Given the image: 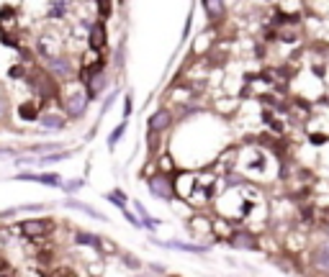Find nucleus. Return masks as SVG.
Wrapping results in <instances>:
<instances>
[{
    "label": "nucleus",
    "mask_w": 329,
    "mask_h": 277,
    "mask_svg": "<svg viewBox=\"0 0 329 277\" xmlns=\"http://www.w3.org/2000/svg\"><path fill=\"white\" fill-rule=\"evenodd\" d=\"M18 231L26 236V239H42L47 236L49 231H54V223L52 221H44V218H31V221H24L18 226Z\"/></svg>",
    "instance_id": "f257e3e1"
},
{
    "label": "nucleus",
    "mask_w": 329,
    "mask_h": 277,
    "mask_svg": "<svg viewBox=\"0 0 329 277\" xmlns=\"http://www.w3.org/2000/svg\"><path fill=\"white\" fill-rule=\"evenodd\" d=\"M149 190H152V195L159 198V200H173V198H175V185H173L170 177H164V175L149 177Z\"/></svg>",
    "instance_id": "f03ea898"
},
{
    "label": "nucleus",
    "mask_w": 329,
    "mask_h": 277,
    "mask_svg": "<svg viewBox=\"0 0 329 277\" xmlns=\"http://www.w3.org/2000/svg\"><path fill=\"white\" fill-rule=\"evenodd\" d=\"M88 100H90L88 90H72V93L67 95V113H70L72 118H80V116L85 113V108H88Z\"/></svg>",
    "instance_id": "7ed1b4c3"
},
{
    "label": "nucleus",
    "mask_w": 329,
    "mask_h": 277,
    "mask_svg": "<svg viewBox=\"0 0 329 277\" xmlns=\"http://www.w3.org/2000/svg\"><path fill=\"white\" fill-rule=\"evenodd\" d=\"M170 123H173V113L170 111H154L149 116V131L152 134H164L170 129Z\"/></svg>",
    "instance_id": "20e7f679"
},
{
    "label": "nucleus",
    "mask_w": 329,
    "mask_h": 277,
    "mask_svg": "<svg viewBox=\"0 0 329 277\" xmlns=\"http://www.w3.org/2000/svg\"><path fill=\"white\" fill-rule=\"evenodd\" d=\"M157 246H168V249H178V251H191V254H206L209 246H201V244H188V241H157Z\"/></svg>",
    "instance_id": "39448f33"
},
{
    "label": "nucleus",
    "mask_w": 329,
    "mask_h": 277,
    "mask_svg": "<svg viewBox=\"0 0 329 277\" xmlns=\"http://www.w3.org/2000/svg\"><path fill=\"white\" fill-rule=\"evenodd\" d=\"M311 264H314L319 272L329 274V244H321V246H316V249H314V254H311Z\"/></svg>",
    "instance_id": "423d86ee"
},
{
    "label": "nucleus",
    "mask_w": 329,
    "mask_h": 277,
    "mask_svg": "<svg viewBox=\"0 0 329 277\" xmlns=\"http://www.w3.org/2000/svg\"><path fill=\"white\" fill-rule=\"evenodd\" d=\"M39 52H42L44 57H49V62L57 59V57H62V54H59V47H57V41H54V36H49V34H44V36L39 39Z\"/></svg>",
    "instance_id": "0eeeda50"
},
{
    "label": "nucleus",
    "mask_w": 329,
    "mask_h": 277,
    "mask_svg": "<svg viewBox=\"0 0 329 277\" xmlns=\"http://www.w3.org/2000/svg\"><path fill=\"white\" fill-rule=\"evenodd\" d=\"M229 244H232L234 249H257V241H255V236H252V233H244V231H239V233H232Z\"/></svg>",
    "instance_id": "6e6552de"
},
{
    "label": "nucleus",
    "mask_w": 329,
    "mask_h": 277,
    "mask_svg": "<svg viewBox=\"0 0 329 277\" xmlns=\"http://www.w3.org/2000/svg\"><path fill=\"white\" fill-rule=\"evenodd\" d=\"M90 47L93 49H103L106 47V26L103 24H95L90 29Z\"/></svg>",
    "instance_id": "1a4fd4ad"
},
{
    "label": "nucleus",
    "mask_w": 329,
    "mask_h": 277,
    "mask_svg": "<svg viewBox=\"0 0 329 277\" xmlns=\"http://www.w3.org/2000/svg\"><path fill=\"white\" fill-rule=\"evenodd\" d=\"M49 70L57 72L59 77H70V75H72V65H70V59H65V57L52 59V62H49Z\"/></svg>",
    "instance_id": "9d476101"
},
{
    "label": "nucleus",
    "mask_w": 329,
    "mask_h": 277,
    "mask_svg": "<svg viewBox=\"0 0 329 277\" xmlns=\"http://www.w3.org/2000/svg\"><path fill=\"white\" fill-rule=\"evenodd\" d=\"M18 180H31V182H42V185H52V187H59L62 180L59 175H21Z\"/></svg>",
    "instance_id": "9b49d317"
},
{
    "label": "nucleus",
    "mask_w": 329,
    "mask_h": 277,
    "mask_svg": "<svg viewBox=\"0 0 329 277\" xmlns=\"http://www.w3.org/2000/svg\"><path fill=\"white\" fill-rule=\"evenodd\" d=\"M103 88H106V75H103V72H95V75H93V80H90V85H88V95H90V98H95Z\"/></svg>",
    "instance_id": "f8f14e48"
},
{
    "label": "nucleus",
    "mask_w": 329,
    "mask_h": 277,
    "mask_svg": "<svg viewBox=\"0 0 329 277\" xmlns=\"http://www.w3.org/2000/svg\"><path fill=\"white\" fill-rule=\"evenodd\" d=\"M67 205H70V208H77V210H83V213H88V216H93V218H98V221H106V216H103V213H98L95 208H90V205H85V203L67 200Z\"/></svg>",
    "instance_id": "ddd939ff"
},
{
    "label": "nucleus",
    "mask_w": 329,
    "mask_h": 277,
    "mask_svg": "<svg viewBox=\"0 0 329 277\" xmlns=\"http://www.w3.org/2000/svg\"><path fill=\"white\" fill-rule=\"evenodd\" d=\"M134 208H136V213H139V221H141V226H147V228H157V221L149 216V210H147L141 203H136Z\"/></svg>",
    "instance_id": "4468645a"
},
{
    "label": "nucleus",
    "mask_w": 329,
    "mask_h": 277,
    "mask_svg": "<svg viewBox=\"0 0 329 277\" xmlns=\"http://www.w3.org/2000/svg\"><path fill=\"white\" fill-rule=\"evenodd\" d=\"M65 123V118L62 116H57V113H47V116H42V126H47V129H59Z\"/></svg>",
    "instance_id": "2eb2a0df"
},
{
    "label": "nucleus",
    "mask_w": 329,
    "mask_h": 277,
    "mask_svg": "<svg viewBox=\"0 0 329 277\" xmlns=\"http://www.w3.org/2000/svg\"><path fill=\"white\" fill-rule=\"evenodd\" d=\"M203 11H209L211 18H219V16L224 13V3H211V0H206V3H203Z\"/></svg>",
    "instance_id": "dca6fc26"
},
{
    "label": "nucleus",
    "mask_w": 329,
    "mask_h": 277,
    "mask_svg": "<svg viewBox=\"0 0 329 277\" xmlns=\"http://www.w3.org/2000/svg\"><path fill=\"white\" fill-rule=\"evenodd\" d=\"M18 113H21V118H24V121H31V118H36V113H39V111H36V105H34V103H24V105L18 108Z\"/></svg>",
    "instance_id": "f3484780"
},
{
    "label": "nucleus",
    "mask_w": 329,
    "mask_h": 277,
    "mask_svg": "<svg viewBox=\"0 0 329 277\" xmlns=\"http://www.w3.org/2000/svg\"><path fill=\"white\" fill-rule=\"evenodd\" d=\"M124 134H126V121H124V123H118V126L113 129V134L108 136V146H116V144H118V139H121Z\"/></svg>",
    "instance_id": "a211bd4d"
},
{
    "label": "nucleus",
    "mask_w": 329,
    "mask_h": 277,
    "mask_svg": "<svg viewBox=\"0 0 329 277\" xmlns=\"http://www.w3.org/2000/svg\"><path fill=\"white\" fill-rule=\"evenodd\" d=\"M67 8H70L67 3H52V6H49V16H54V18H62V16L67 13Z\"/></svg>",
    "instance_id": "6ab92c4d"
},
{
    "label": "nucleus",
    "mask_w": 329,
    "mask_h": 277,
    "mask_svg": "<svg viewBox=\"0 0 329 277\" xmlns=\"http://www.w3.org/2000/svg\"><path fill=\"white\" fill-rule=\"evenodd\" d=\"M108 200H111V203H116L121 210L126 208V195H124L121 190H113V193H108Z\"/></svg>",
    "instance_id": "aec40b11"
},
{
    "label": "nucleus",
    "mask_w": 329,
    "mask_h": 277,
    "mask_svg": "<svg viewBox=\"0 0 329 277\" xmlns=\"http://www.w3.org/2000/svg\"><path fill=\"white\" fill-rule=\"evenodd\" d=\"M77 241H80V244H88V246L100 249V241H98V236H93V233H77Z\"/></svg>",
    "instance_id": "412c9836"
},
{
    "label": "nucleus",
    "mask_w": 329,
    "mask_h": 277,
    "mask_svg": "<svg viewBox=\"0 0 329 277\" xmlns=\"http://www.w3.org/2000/svg\"><path fill=\"white\" fill-rule=\"evenodd\" d=\"M70 152H59V154H52V157H42V164H52V162H59V159H67Z\"/></svg>",
    "instance_id": "4be33fe9"
},
{
    "label": "nucleus",
    "mask_w": 329,
    "mask_h": 277,
    "mask_svg": "<svg viewBox=\"0 0 329 277\" xmlns=\"http://www.w3.org/2000/svg\"><path fill=\"white\" fill-rule=\"evenodd\" d=\"M0 277H13V269H11V264L0 257Z\"/></svg>",
    "instance_id": "5701e85b"
},
{
    "label": "nucleus",
    "mask_w": 329,
    "mask_h": 277,
    "mask_svg": "<svg viewBox=\"0 0 329 277\" xmlns=\"http://www.w3.org/2000/svg\"><path fill=\"white\" fill-rule=\"evenodd\" d=\"M131 113V98H126V105H124V116Z\"/></svg>",
    "instance_id": "b1692460"
},
{
    "label": "nucleus",
    "mask_w": 329,
    "mask_h": 277,
    "mask_svg": "<svg viewBox=\"0 0 329 277\" xmlns=\"http://www.w3.org/2000/svg\"><path fill=\"white\" fill-rule=\"evenodd\" d=\"M11 77H21V67H13L11 70Z\"/></svg>",
    "instance_id": "393cba45"
},
{
    "label": "nucleus",
    "mask_w": 329,
    "mask_h": 277,
    "mask_svg": "<svg viewBox=\"0 0 329 277\" xmlns=\"http://www.w3.org/2000/svg\"><path fill=\"white\" fill-rule=\"evenodd\" d=\"M3 113H6V103H3V98H0V118H3Z\"/></svg>",
    "instance_id": "a878e982"
},
{
    "label": "nucleus",
    "mask_w": 329,
    "mask_h": 277,
    "mask_svg": "<svg viewBox=\"0 0 329 277\" xmlns=\"http://www.w3.org/2000/svg\"><path fill=\"white\" fill-rule=\"evenodd\" d=\"M139 277H154V274H139Z\"/></svg>",
    "instance_id": "bb28decb"
}]
</instances>
